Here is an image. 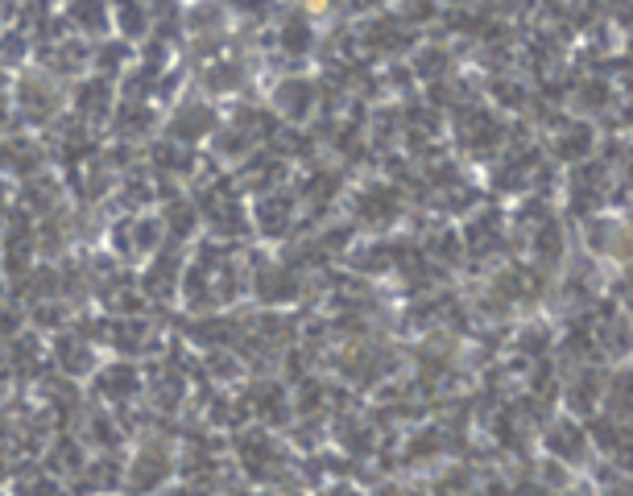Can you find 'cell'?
Here are the masks:
<instances>
[{
  "mask_svg": "<svg viewBox=\"0 0 633 496\" xmlns=\"http://www.w3.org/2000/svg\"><path fill=\"white\" fill-rule=\"evenodd\" d=\"M352 211H356L364 224H385V219L397 216V195L390 190V186L373 183L356 195V207H352Z\"/></svg>",
  "mask_w": 633,
  "mask_h": 496,
  "instance_id": "6da1fadb",
  "label": "cell"
},
{
  "mask_svg": "<svg viewBox=\"0 0 633 496\" xmlns=\"http://www.w3.org/2000/svg\"><path fill=\"white\" fill-rule=\"evenodd\" d=\"M315 104V83L311 79H286L278 87V108L290 112V116H307Z\"/></svg>",
  "mask_w": 633,
  "mask_h": 496,
  "instance_id": "7a4b0ae2",
  "label": "cell"
},
{
  "mask_svg": "<svg viewBox=\"0 0 633 496\" xmlns=\"http://www.w3.org/2000/svg\"><path fill=\"white\" fill-rule=\"evenodd\" d=\"M592 149V128L588 124H568V128H559V137H554V154L568 157V162H584V154Z\"/></svg>",
  "mask_w": 633,
  "mask_h": 496,
  "instance_id": "3957f363",
  "label": "cell"
},
{
  "mask_svg": "<svg viewBox=\"0 0 633 496\" xmlns=\"http://www.w3.org/2000/svg\"><path fill=\"white\" fill-rule=\"evenodd\" d=\"M459 133H464V145H473V149H492V145H497V133H501V124L492 121V116H485V112H468Z\"/></svg>",
  "mask_w": 633,
  "mask_h": 496,
  "instance_id": "277c9868",
  "label": "cell"
},
{
  "mask_svg": "<svg viewBox=\"0 0 633 496\" xmlns=\"http://www.w3.org/2000/svg\"><path fill=\"white\" fill-rule=\"evenodd\" d=\"M547 447L554 451V455H568V459H580L588 451V434L580 431V426H571V422H559L551 434H547Z\"/></svg>",
  "mask_w": 633,
  "mask_h": 496,
  "instance_id": "5b68a950",
  "label": "cell"
},
{
  "mask_svg": "<svg viewBox=\"0 0 633 496\" xmlns=\"http://www.w3.org/2000/svg\"><path fill=\"white\" fill-rule=\"evenodd\" d=\"M133 484H142V488H154V484H162V476H166V467H170V459H166V451H154V447H145L137 459H133Z\"/></svg>",
  "mask_w": 633,
  "mask_h": 496,
  "instance_id": "8992f818",
  "label": "cell"
},
{
  "mask_svg": "<svg viewBox=\"0 0 633 496\" xmlns=\"http://www.w3.org/2000/svg\"><path fill=\"white\" fill-rule=\"evenodd\" d=\"M207 124H211V112L190 108V116H187V108H183V112H178L175 133H178V141H183V133H190V141H195V133H199V128H207Z\"/></svg>",
  "mask_w": 633,
  "mask_h": 496,
  "instance_id": "52a82bcc",
  "label": "cell"
},
{
  "mask_svg": "<svg viewBox=\"0 0 633 496\" xmlns=\"http://www.w3.org/2000/svg\"><path fill=\"white\" fill-rule=\"evenodd\" d=\"M282 46L286 50H307V46H311V30H307L302 21H294L290 30L282 25Z\"/></svg>",
  "mask_w": 633,
  "mask_h": 496,
  "instance_id": "ba28073f",
  "label": "cell"
},
{
  "mask_svg": "<svg viewBox=\"0 0 633 496\" xmlns=\"http://www.w3.org/2000/svg\"><path fill=\"white\" fill-rule=\"evenodd\" d=\"M604 496H633V480L625 476V472L609 476V480H604Z\"/></svg>",
  "mask_w": 633,
  "mask_h": 496,
  "instance_id": "9c48e42d",
  "label": "cell"
},
{
  "mask_svg": "<svg viewBox=\"0 0 633 496\" xmlns=\"http://www.w3.org/2000/svg\"><path fill=\"white\" fill-rule=\"evenodd\" d=\"M145 21H149L145 9H121V13H116V25H125V30H142Z\"/></svg>",
  "mask_w": 633,
  "mask_h": 496,
  "instance_id": "30bf717a",
  "label": "cell"
},
{
  "mask_svg": "<svg viewBox=\"0 0 633 496\" xmlns=\"http://www.w3.org/2000/svg\"><path fill=\"white\" fill-rule=\"evenodd\" d=\"M328 496H361V493H352V488H335V493H328Z\"/></svg>",
  "mask_w": 633,
  "mask_h": 496,
  "instance_id": "8fae6325",
  "label": "cell"
}]
</instances>
